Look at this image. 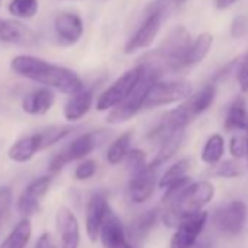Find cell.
Wrapping results in <instances>:
<instances>
[{
	"instance_id": "cell-35",
	"label": "cell",
	"mask_w": 248,
	"mask_h": 248,
	"mask_svg": "<svg viewBox=\"0 0 248 248\" xmlns=\"http://www.w3.org/2000/svg\"><path fill=\"white\" fill-rule=\"evenodd\" d=\"M35 248H57V245L54 244L51 235H50L48 232H44V233L37 239Z\"/></svg>"
},
{
	"instance_id": "cell-16",
	"label": "cell",
	"mask_w": 248,
	"mask_h": 248,
	"mask_svg": "<svg viewBox=\"0 0 248 248\" xmlns=\"http://www.w3.org/2000/svg\"><path fill=\"white\" fill-rule=\"evenodd\" d=\"M41 149H43L41 136H40V133H34V135L25 136V138L16 140L11 146L8 156L11 161L22 164V162H28L30 159H32L34 155Z\"/></svg>"
},
{
	"instance_id": "cell-29",
	"label": "cell",
	"mask_w": 248,
	"mask_h": 248,
	"mask_svg": "<svg viewBox=\"0 0 248 248\" xmlns=\"http://www.w3.org/2000/svg\"><path fill=\"white\" fill-rule=\"evenodd\" d=\"M51 181H53V177H38L35 180H32L27 188L22 191V196L27 197V199H31V200H35V202H40V199L43 196H46V193L48 191L50 186H51Z\"/></svg>"
},
{
	"instance_id": "cell-24",
	"label": "cell",
	"mask_w": 248,
	"mask_h": 248,
	"mask_svg": "<svg viewBox=\"0 0 248 248\" xmlns=\"http://www.w3.org/2000/svg\"><path fill=\"white\" fill-rule=\"evenodd\" d=\"M132 139H133V132H126L120 135L108 148L107 151V161L108 164L111 165H117L120 164L123 159H126L129 152L132 151L130 149V145H132Z\"/></svg>"
},
{
	"instance_id": "cell-14",
	"label": "cell",
	"mask_w": 248,
	"mask_h": 248,
	"mask_svg": "<svg viewBox=\"0 0 248 248\" xmlns=\"http://www.w3.org/2000/svg\"><path fill=\"white\" fill-rule=\"evenodd\" d=\"M54 32L63 46L76 44L83 35L82 18L75 12H60L54 19Z\"/></svg>"
},
{
	"instance_id": "cell-10",
	"label": "cell",
	"mask_w": 248,
	"mask_h": 248,
	"mask_svg": "<svg viewBox=\"0 0 248 248\" xmlns=\"http://www.w3.org/2000/svg\"><path fill=\"white\" fill-rule=\"evenodd\" d=\"M108 210H109V204L107 202L105 194L102 191L92 193L88 200L86 216H85L86 233L92 242H95L99 238V232H101V228L104 225Z\"/></svg>"
},
{
	"instance_id": "cell-32",
	"label": "cell",
	"mask_w": 248,
	"mask_h": 248,
	"mask_svg": "<svg viewBox=\"0 0 248 248\" xmlns=\"http://www.w3.org/2000/svg\"><path fill=\"white\" fill-rule=\"evenodd\" d=\"M127 165L130 167V171H139L142 168H145L148 165L146 162V154L140 149H132L127 155Z\"/></svg>"
},
{
	"instance_id": "cell-17",
	"label": "cell",
	"mask_w": 248,
	"mask_h": 248,
	"mask_svg": "<svg viewBox=\"0 0 248 248\" xmlns=\"http://www.w3.org/2000/svg\"><path fill=\"white\" fill-rule=\"evenodd\" d=\"M158 219H159L158 209H149V210H145L143 213L138 215L129 225V229H127L129 238L133 239L135 242H143L145 238L152 231V228L156 225Z\"/></svg>"
},
{
	"instance_id": "cell-22",
	"label": "cell",
	"mask_w": 248,
	"mask_h": 248,
	"mask_svg": "<svg viewBox=\"0 0 248 248\" xmlns=\"http://www.w3.org/2000/svg\"><path fill=\"white\" fill-rule=\"evenodd\" d=\"M183 138H184V132H180V133H174L170 138L164 139L161 142V146H159L156 155L154 156V159L148 165L151 168L158 170L161 165H164L165 162H168L177 154V151L180 149V146L183 143Z\"/></svg>"
},
{
	"instance_id": "cell-13",
	"label": "cell",
	"mask_w": 248,
	"mask_h": 248,
	"mask_svg": "<svg viewBox=\"0 0 248 248\" xmlns=\"http://www.w3.org/2000/svg\"><path fill=\"white\" fill-rule=\"evenodd\" d=\"M156 180H158V170L151 168L149 165H146L139 171L132 172L129 181V193L132 202L136 204L146 202L155 190Z\"/></svg>"
},
{
	"instance_id": "cell-38",
	"label": "cell",
	"mask_w": 248,
	"mask_h": 248,
	"mask_svg": "<svg viewBox=\"0 0 248 248\" xmlns=\"http://www.w3.org/2000/svg\"><path fill=\"white\" fill-rule=\"evenodd\" d=\"M184 2H186V0H175V3H177V5H181V3H184Z\"/></svg>"
},
{
	"instance_id": "cell-34",
	"label": "cell",
	"mask_w": 248,
	"mask_h": 248,
	"mask_svg": "<svg viewBox=\"0 0 248 248\" xmlns=\"http://www.w3.org/2000/svg\"><path fill=\"white\" fill-rule=\"evenodd\" d=\"M236 79H238L241 91L248 93V53L244 56V59L239 63V67L236 72Z\"/></svg>"
},
{
	"instance_id": "cell-37",
	"label": "cell",
	"mask_w": 248,
	"mask_h": 248,
	"mask_svg": "<svg viewBox=\"0 0 248 248\" xmlns=\"http://www.w3.org/2000/svg\"><path fill=\"white\" fill-rule=\"evenodd\" d=\"M236 2H238V0H215V6H216L217 9L223 11V9L231 8V6L235 5Z\"/></svg>"
},
{
	"instance_id": "cell-18",
	"label": "cell",
	"mask_w": 248,
	"mask_h": 248,
	"mask_svg": "<svg viewBox=\"0 0 248 248\" xmlns=\"http://www.w3.org/2000/svg\"><path fill=\"white\" fill-rule=\"evenodd\" d=\"M93 99L92 89L83 88L80 92L70 96V99L64 105V117L67 121H78L80 120L91 108Z\"/></svg>"
},
{
	"instance_id": "cell-31",
	"label": "cell",
	"mask_w": 248,
	"mask_h": 248,
	"mask_svg": "<svg viewBox=\"0 0 248 248\" xmlns=\"http://www.w3.org/2000/svg\"><path fill=\"white\" fill-rule=\"evenodd\" d=\"M96 170H98V164L93 159H86V161L80 162L76 167L73 175H75V178L78 181H86V180H89L91 177L95 175Z\"/></svg>"
},
{
	"instance_id": "cell-27",
	"label": "cell",
	"mask_w": 248,
	"mask_h": 248,
	"mask_svg": "<svg viewBox=\"0 0 248 248\" xmlns=\"http://www.w3.org/2000/svg\"><path fill=\"white\" fill-rule=\"evenodd\" d=\"M8 11L18 19H32L38 12V0H11Z\"/></svg>"
},
{
	"instance_id": "cell-26",
	"label": "cell",
	"mask_w": 248,
	"mask_h": 248,
	"mask_svg": "<svg viewBox=\"0 0 248 248\" xmlns=\"http://www.w3.org/2000/svg\"><path fill=\"white\" fill-rule=\"evenodd\" d=\"M188 170H190V161H188V159L184 158V159L177 161V162H175L174 165H171V167L162 174V177L159 178V181H158L159 188L167 190L168 187H171V186L175 184L177 181L186 178V174H187Z\"/></svg>"
},
{
	"instance_id": "cell-21",
	"label": "cell",
	"mask_w": 248,
	"mask_h": 248,
	"mask_svg": "<svg viewBox=\"0 0 248 248\" xmlns=\"http://www.w3.org/2000/svg\"><path fill=\"white\" fill-rule=\"evenodd\" d=\"M31 30L19 21H9L0 18V41L19 44L31 38Z\"/></svg>"
},
{
	"instance_id": "cell-40",
	"label": "cell",
	"mask_w": 248,
	"mask_h": 248,
	"mask_svg": "<svg viewBox=\"0 0 248 248\" xmlns=\"http://www.w3.org/2000/svg\"><path fill=\"white\" fill-rule=\"evenodd\" d=\"M0 216H2V213H0Z\"/></svg>"
},
{
	"instance_id": "cell-3",
	"label": "cell",
	"mask_w": 248,
	"mask_h": 248,
	"mask_svg": "<svg viewBox=\"0 0 248 248\" xmlns=\"http://www.w3.org/2000/svg\"><path fill=\"white\" fill-rule=\"evenodd\" d=\"M142 64V63H140ZM143 66V73L133 88V91L126 96L123 102H120L115 108H112L107 115V123L109 124H120L133 118L142 108H145L148 95L152 86L159 80L161 73L149 66Z\"/></svg>"
},
{
	"instance_id": "cell-11",
	"label": "cell",
	"mask_w": 248,
	"mask_h": 248,
	"mask_svg": "<svg viewBox=\"0 0 248 248\" xmlns=\"http://www.w3.org/2000/svg\"><path fill=\"white\" fill-rule=\"evenodd\" d=\"M99 238L104 248H138L130 242L126 228L123 226L121 220L111 207L101 228Z\"/></svg>"
},
{
	"instance_id": "cell-8",
	"label": "cell",
	"mask_w": 248,
	"mask_h": 248,
	"mask_svg": "<svg viewBox=\"0 0 248 248\" xmlns=\"http://www.w3.org/2000/svg\"><path fill=\"white\" fill-rule=\"evenodd\" d=\"M193 95V85L187 80H158L146 99L145 108H154L161 105H168L180 101H186Z\"/></svg>"
},
{
	"instance_id": "cell-1",
	"label": "cell",
	"mask_w": 248,
	"mask_h": 248,
	"mask_svg": "<svg viewBox=\"0 0 248 248\" xmlns=\"http://www.w3.org/2000/svg\"><path fill=\"white\" fill-rule=\"evenodd\" d=\"M11 69L30 80L38 82L46 88H54L66 95H75L85 86L80 78L70 69L48 63L34 56H16L11 62Z\"/></svg>"
},
{
	"instance_id": "cell-9",
	"label": "cell",
	"mask_w": 248,
	"mask_h": 248,
	"mask_svg": "<svg viewBox=\"0 0 248 248\" xmlns=\"http://www.w3.org/2000/svg\"><path fill=\"white\" fill-rule=\"evenodd\" d=\"M209 215L206 212H197L188 216H184L178 225L177 231L171 238L170 248H190L197 241L200 233L203 232L206 223H207Z\"/></svg>"
},
{
	"instance_id": "cell-23",
	"label": "cell",
	"mask_w": 248,
	"mask_h": 248,
	"mask_svg": "<svg viewBox=\"0 0 248 248\" xmlns=\"http://www.w3.org/2000/svg\"><path fill=\"white\" fill-rule=\"evenodd\" d=\"M32 233L31 222L25 217L11 231V233L5 238V241L0 244V248H25L30 242Z\"/></svg>"
},
{
	"instance_id": "cell-15",
	"label": "cell",
	"mask_w": 248,
	"mask_h": 248,
	"mask_svg": "<svg viewBox=\"0 0 248 248\" xmlns=\"http://www.w3.org/2000/svg\"><path fill=\"white\" fill-rule=\"evenodd\" d=\"M54 99V92L50 88H38L25 95L22 99V109L30 115H43L50 111Z\"/></svg>"
},
{
	"instance_id": "cell-33",
	"label": "cell",
	"mask_w": 248,
	"mask_h": 248,
	"mask_svg": "<svg viewBox=\"0 0 248 248\" xmlns=\"http://www.w3.org/2000/svg\"><path fill=\"white\" fill-rule=\"evenodd\" d=\"M229 151L235 158H244L247 156L248 146H247V136H233L229 143Z\"/></svg>"
},
{
	"instance_id": "cell-36",
	"label": "cell",
	"mask_w": 248,
	"mask_h": 248,
	"mask_svg": "<svg viewBox=\"0 0 248 248\" xmlns=\"http://www.w3.org/2000/svg\"><path fill=\"white\" fill-rule=\"evenodd\" d=\"M190 248H216L215 247V242L210 239V238H200L193 247Z\"/></svg>"
},
{
	"instance_id": "cell-30",
	"label": "cell",
	"mask_w": 248,
	"mask_h": 248,
	"mask_svg": "<svg viewBox=\"0 0 248 248\" xmlns=\"http://www.w3.org/2000/svg\"><path fill=\"white\" fill-rule=\"evenodd\" d=\"M213 174L216 177H223V178H236L242 175V168L239 164L233 161H223L216 165L213 170Z\"/></svg>"
},
{
	"instance_id": "cell-2",
	"label": "cell",
	"mask_w": 248,
	"mask_h": 248,
	"mask_svg": "<svg viewBox=\"0 0 248 248\" xmlns=\"http://www.w3.org/2000/svg\"><path fill=\"white\" fill-rule=\"evenodd\" d=\"M215 196V187L209 181H197L187 187L175 200L168 203L164 212V222L168 226H177L178 222L188 215L202 212Z\"/></svg>"
},
{
	"instance_id": "cell-7",
	"label": "cell",
	"mask_w": 248,
	"mask_h": 248,
	"mask_svg": "<svg viewBox=\"0 0 248 248\" xmlns=\"http://www.w3.org/2000/svg\"><path fill=\"white\" fill-rule=\"evenodd\" d=\"M164 12H165V5L156 3L155 8H152L143 24L138 28V31L133 34V37L127 41L126 47H124V51L127 54L130 53H136L139 50H143L146 47H149L155 38L158 37L161 27H162V21H164Z\"/></svg>"
},
{
	"instance_id": "cell-19",
	"label": "cell",
	"mask_w": 248,
	"mask_h": 248,
	"mask_svg": "<svg viewBox=\"0 0 248 248\" xmlns=\"http://www.w3.org/2000/svg\"><path fill=\"white\" fill-rule=\"evenodd\" d=\"M212 44H213V37L209 32L200 34L196 40H193L184 59H183V69L193 67V66L199 64L200 62H203L206 59V56L209 54Z\"/></svg>"
},
{
	"instance_id": "cell-12",
	"label": "cell",
	"mask_w": 248,
	"mask_h": 248,
	"mask_svg": "<svg viewBox=\"0 0 248 248\" xmlns=\"http://www.w3.org/2000/svg\"><path fill=\"white\" fill-rule=\"evenodd\" d=\"M56 228L60 239V248H79L80 229L75 213L69 207H59L56 213Z\"/></svg>"
},
{
	"instance_id": "cell-20",
	"label": "cell",
	"mask_w": 248,
	"mask_h": 248,
	"mask_svg": "<svg viewBox=\"0 0 248 248\" xmlns=\"http://www.w3.org/2000/svg\"><path fill=\"white\" fill-rule=\"evenodd\" d=\"M223 127L226 132H239L248 130V112L245 108V101L242 96H238L228 108Z\"/></svg>"
},
{
	"instance_id": "cell-5",
	"label": "cell",
	"mask_w": 248,
	"mask_h": 248,
	"mask_svg": "<svg viewBox=\"0 0 248 248\" xmlns=\"http://www.w3.org/2000/svg\"><path fill=\"white\" fill-rule=\"evenodd\" d=\"M143 73V66H135L124 72L117 80H114L96 99V109L98 111H111L120 102L126 99V96L133 91L136 83L139 82Z\"/></svg>"
},
{
	"instance_id": "cell-6",
	"label": "cell",
	"mask_w": 248,
	"mask_h": 248,
	"mask_svg": "<svg viewBox=\"0 0 248 248\" xmlns=\"http://www.w3.org/2000/svg\"><path fill=\"white\" fill-rule=\"evenodd\" d=\"M247 207L242 200H231L229 203L217 207L212 215V223L220 233L235 236L239 235L245 226Z\"/></svg>"
},
{
	"instance_id": "cell-28",
	"label": "cell",
	"mask_w": 248,
	"mask_h": 248,
	"mask_svg": "<svg viewBox=\"0 0 248 248\" xmlns=\"http://www.w3.org/2000/svg\"><path fill=\"white\" fill-rule=\"evenodd\" d=\"M73 130H75V127H72V126H53V127H47V129L38 132L41 136L43 149H47V148L53 146L54 143L60 142L67 135H70Z\"/></svg>"
},
{
	"instance_id": "cell-4",
	"label": "cell",
	"mask_w": 248,
	"mask_h": 248,
	"mask_svg": "<svg viewBox=\"0 0 248 248\" xmlns=\"http://www.w3.org/2000/svg\"><path fill=\"white\" fill-rule=\"evenodd\" d=\"M109 138V133L105 130H95V132H88L80 136H78L75 140H72L64 149L57 152L48 164V170L51 174L60 172L67 164L73 161L83 159L88 156L92 151H95L98 146H101L107 139Z\"/></svg>"
},
{
	"instance_id": "cell-25",
	"label": "cell",
	"mask_w": 248,
	"mask_h": 248,
	"mask_svg": "<svg viewBox=\"0 0 248 248\" xmlns=\"http://www.w3.org/2000/svg\"><path fill=\"white\" fill-rule=\"evenodd\" d=\"M225 154V140L220 135H212L202 151V161L207 165H217Z\"/></svg>"
},
{
	"instance_id": "cell-39",
	"label": "cell",
	"mask_w": 248,
	"mask_h": 248,
	"mask_svg": "<svg viewBox=\"0 0 248 248\" xmlns=\"http://www.w3.org/2000/svg\"><path fill=\"white\" fill-rule=\"evenodd\" d=\"M245 136H247V146H248V130H247V135ZM247 158H248V152H247Z\"/></svg>"
}]
</instances>
